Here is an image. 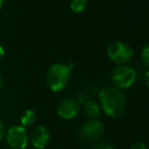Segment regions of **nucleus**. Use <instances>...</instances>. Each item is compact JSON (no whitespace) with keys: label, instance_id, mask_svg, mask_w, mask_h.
<instances>
[{"label":"nucleus","instance_id":"1","mask_svg":"<svg viewBox=\"0 0 149 149\" xmlns=\"http://www.w3.org/2000/svg\"><path fill=\"white\" fill-rule=\"evenodd\" d=\"M100 108L111 118H119L124 114L127 107V98L121 89L115 86L104 87L98 94Z\"/></svg>","mask_w":149,"mask_h":149},{"label":"nucleus","instance_id":"2","mask_svg":"<svg viewBox=\"0 0 149 149\" xmlns=\"http://www.w3.org/2000/svg\"><path fill=\"white\" fill-rule=\"evenodd\" d=\"M72 64H61L55 63L51 65L47 72L46 82L53 92H60L67 86L71 76Z\"/></svg>","mask_w":149,"mask_h":149},{"label":"nucleus","instance_id":"3","mask_svg":"<svg viewBox=\"0 0 149 149\" xmlns=\"http://www.w3.org/2000/svg\"><path fill=\"white\" fill-rule=\"evenodd\" d=\"M137 73L135 69L128 65H119L112 71L111 80L115 87L119 89H126L134 84Z\"/></svg>","mask_w":149,"mask_h":149},{"label":"nucleus","instance_id":"4","mask_svg":"<svg viewBox=\"0 0 149 149\" xmlns=\"http://www.w3.org/2000/svg\"><path fill=\"white\" fill-rule=\"evenodd\" d=\"M104 134V126L97 119H90L85 122L79 130V137L87 143H95L100 141Z\"/></svg>","mask_w":149,"mask_h":149},{"label":"nucleus","instance_id":"5","mask_svg":"<svg viewBox=\"0 0 149 149\" xmlns=\"http://www.w3.org/2000/svg\"><path fill=\"white\" fill-rule=\"evenodd\" d=\"M4 139L10 149H24L30 142L26 128L20 125H13L8 128Z\"/></svg>","mask_w":149,"mask_h":149},{"label":"nucleus","instance_id":"6","mask_svg":"<svg viewBox=\"0 0 149 149\" xmlns=\"http://www.w3.org/2000/svg\"><path fill=\"white\" fill-rule=\"evenodd\" d=\"M108 56L113 62L119 65H125L133 57V50L128 44L122 41H115L108 46Z\"/></svg>","mask_w":149,"mask_h":149},{"label":"nucleus","instance_id":"7","mask_svg":"<svg viewBox=\"0 0 149 149\" xmlns=\"http://www.w3.org/2000/svg\"><path fill=\"white\" fill-rule=\"evenodd\" d=\"M31 144L36 149H45L51 139V134L46 126L39 125L33 128L31 133L29 135Z\"/></svg>","mask_w":149,"mask_h":149},{"label":"nucleus","instance_id":"8","mask_svg":"<svg viewBox=\"0 0 149 149\" xmlns=\"http://www.w3.org/2000/svg\"><path fill=\"white\" fill-rule=\"evenodd\" d=\"M57 114L64 120H71L77 116L80 111V104L74 98H65L57 104Z\"/></svg>","mask_w":149,"mask_h":149},{"label":"nucleus","instance_id":"9","mask_svg":"<svg viewBox=\"0 0 149 149\" xmlns=\"http://www.w3.org/2000/svg\"><path fill=\"white\" fill-rule=\"evenodd\" d=\"M83 111H84L85 115L90 119H97L100 115V104L95 100H87L86 102L83 104Z\"/></svg>","mask_w":149,"mask_h":149},{"label":"nucleus","instance_id":"10","mask_svg":"<svg viewBox=\"0 0 149 149\" xmlns=\"http://www.w3.org/2000/svg\"><path fill=\"white\" fill-rule=\"evenodd\" d=\"M36 121H37V114L33 110H26L20 115V118H19L20 126H22L24 128L33 125L36 123Z\"/></svg>","mask_w":149,"mask_h":149},{"label":"nucleus","instance_id":"11","mask_svg":"<svg viewBox=\"0 0 149 149\" xmlns=\"http://www.w3.org/2000/svg\"><path fill=\"white\" fill-rule=\"evenodd\" d=\"M86 7V0H71L70 8L74 12H82Z\"/></svg>","mask_w":149,"mask_h":149},{"label":"nucleus","instance_id":"12","mask_svg":"<svg viewBox=\"0 0 149 149\" xmlns=\"http://www.w3.org/2000/svg\"><path fill=\"white\" fill-rule=\"evenodd\" d=\"M140 57H141L142 64H143L146 68L149 69V45H146L142 48Z\"/></svg>","mask_w":149,"mask_h":149},{"label":"nucleus","instance_id":"13","mask_svg":"<svg viewBox=\"0 0 149 149\" xmlns=\"http://www.w3.org/2000/svg\"><path fill=\"white\" fill-rule=\"evenodd\" d=\"M6 128H5V125H4L3 122L0 120V142L5 138V134H6Z\"/></svg>","mask_w":149,"mask_h":149},{"label":"nucleus","instance_id":"14","mask_svg":"<svg viewBox=\"0 0 149 149\" xmlns=\"http://www.w3.org/2000/svg\"><path fill=\"white\" fill-rule=\"evenodd\" d=\"M92 149H115V148L109 143H98L95 146H93Z\"/></svg>","mask_w":149,"mask_h":149},{"label":"nucleus","instance_id":"15","mask_svg":"<svg viewBox=\"0 0 149 149\" xmlns=\"http://www.w3.org/2000/svg\"><path fill=\"white\" fill-rule=\"evenodd\" d=\"M131 149H147V148H146V145L143 143V142L137 141V142H135V143L132 144Z\"/></svg>","mask_w":149,"mask_h":149},{"label":"nucleus","instance_id":"16","mask_svg":"<svg viewBox=\"0 0 149 149\" xmlns=\"http://www.w3.org/2000/svg\"><path fill=\"white\" fill-rule=\"evenodd\" d=\"M144 83H145V85L149 89V70L145 73V75H144Z\"/></svg>","mask_w":149,"mask_h":149},{"label":"nucleus","instance_id":"17","mask_svg":"<svg viewBox=\"0 0 149 149\" xmlns=\"http://www.w3.org/2000/svg\"><path fill=\"white\" fill-rule=\"evenodd\" d=\"M4 55H5V51H4V48L0 45V61L4 58Z\"/></svg>","mask_w":149,"mask_h":149},{"label":"nucleus","instance_id":"18","mask_svg":"<svg viewBox=\"0 0 149 149\" xmlns=\"http://www.w3.org/2000/svg\"><path fill=\"white\" fill-rule=\"evenodd\" d=\"M4 2H5V0H0V9H1V8L3 7Z\"/></svg>","mask_w":149,"mask_h":149},{"label":"nucleus","instance_id":"19","mask_svg":"<svg viewBox=\"0 0 149 149\" xmlns=\"http://www.w3.org/2000/svg\"><path fill=\"white\" fill-rule=\"evenodd\" d=\"M2 83H3V79H2V75L0 74V89L2 87Z\"/></svg>","mask_w":149,"mask_h":149},{"label":"nucleus","instance_id":"20","mask_svg":"<svg viewBox=\"0 0 149 149\" xmlns=\"http://www.w3.org/2000/svg\"><path fill=\"white\" fill-rule=\"evenodd\" d=\"M8 149H10V148H8Z\"/></svg>","mask_w":149,"mask_h":149}]
</instances>
